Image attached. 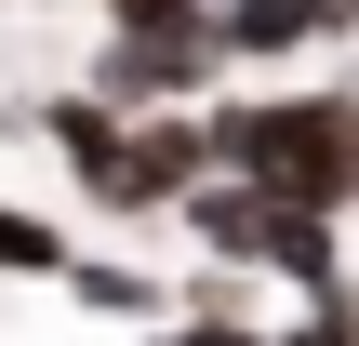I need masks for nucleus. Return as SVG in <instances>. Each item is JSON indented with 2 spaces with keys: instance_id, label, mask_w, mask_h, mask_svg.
I'll use <instances>...</instances> for the list:
<instances>
[{
  "instance_id": "nucleus-1",
  "label": "nucleus",
  "mask_w": 359,
  "mask_h": 346,
  "mask_svg": "<svg viewBox=\"0 0 359 346\" xmlns=\"http://www.w3.org/2000/svg\"><path fill=\"white\" fill-rule=\"evenodd\" d=\"M213 173L293 200V213H359V93L293 80V93H213Z\"/></svg>"
},
{
  "instance_id": "nucleus-2",
  "label": "nucleus",
  "mask_w": 359,
  "mask_h": 346,
  "mask_svg": "<svg viewBox=\"0 0 359 346\" xmlns=\"http://www.w3.org/2000/svg\"><path fill=\"white\" fill-rule=\"evenodd\" d=\"M80 80H93L120 120H147V107H213L240 67H226V40H213V13H200V27H93Z\"/></svg>"
},
{
  "instance_id": "nucleus-3",
  "label": "nucleus",
  "mask_w": 359,
  "mask_h": 346,
  "mask_svg": "<svg viewBox=\"0 0 359 346\" xmlns=\"http://www.w3.org/2000/svg\"><path fill=\"white\" fill-rule=\"evenodd\" d=\"M27 133L67 160V187H80V213H93V227H147V200H133V120H120L93 80L40 93V107H27Z\"/></svg>"
},
{
  "instance_id": "nucleus-4",
  "label": "nucleus",
  "mask_w": 359,
  "mask_h": 346,
  "mask_svg": "<svg viewBox=\"0 0 359 346\" xmlns=\"http://www.w3.org/2000/svg\"><path fill=\"white\" fill-rule=\"evenodd\" d=\"M187 187H213V107H147V120H133V200L173 227Z\"/></svg>"
},
{
  "instance_id": "nucleus-5",
  "label": "nucleus",
  "mask_w": 359,
  "mask_h": 346,
  "mask_svg": "<svg viewBox=\"0 0 359 346\" xmlns=\"http://www.w3.org/2000/svg\"><path fill=\"white\" fill-rule=\"evenodd\" d=\"M53 293H67L80 320H120V333H160V320H173V280H160V267H133V253H93V240L67 253V280H53Z\"/></svg>"
},
{
  "instance_id": "nucleus-6",
  "label": "nucleus",
  "mask_w": 359,
  "mask_h": 346,
  "mask_svg": "<svg viewBox=\"0 0 359 346\" xmlns=\"http://www.w3.org/2000/svg\"><path fill=\"white\" fill-rule=\"evenodd\" d=\"M253 280H280V293H333V280H359V267H346V213H293V200H280Z\"/></svg>"
},
{
  "instance_id": "nucleus-7",
  "label": "nucleus",
  "mask_w": 359,
  "mask_h": 346,
  "mask_svg": "<svg viewBox=\"0 0 359 346\" xmlns=\"http://www.w3.org/2000/svg\"><path fill=\"white\" fill-rule=\"evenodd\" d=\"M213 40H226V67H306L320 53L306 0H213Z\"/></svg>"
},
{
  "instance_id": "nucleus-8",
  "label": "nucleus",
  "mask_w": 359,
  "mask_h": 346,
  "mask_svg": "<svg viewBox=\"0 0 359 346\" xmlns=\"http://www.w3.org/2000/svg\"><path fill=\"white\" fill-rule=\"evenodd\" d=\"M67 253H80V240H67V213L0 200V280H40V293H53V280H67Z\"/></svg>"
},
{
  "instance_id": "nucleus-9",
  "label": "nucleus",
  "mask_w": 359,
  "mask_h": 346,
  "mask_svg": "<svg viewBox=\"0 0 359 346\" xmlns=\"http://www.w3.org/2000/svg\"><path fill=\"white\" fill-rule=\"evenodd\" d=\"M266 346H359V280H333V293H293V320Z\"/></svg>"
},
{
  "instance_id": "nucleus-10",
  "label": "nucleus",
  "mask_w": 359,
  "mask_h": 346,
  "mask_svg": "<svg viewBox=\"0 0 359 346\" xmlns=\"http://www.w3.org/2000/svg\"><path fill=\"white\" fill-rule=\"evenodd\" d=\"M147 346H266V320H240V307H173Z\"/></svg>"
},
{
  "instance_id": "nucleus-11",
  "label": "nucleus",
  "mask_w": 359,
  "mask_h": 346,
  "mask_svg": "<svg viewBox=\"0 0 359 346\" xmlns=\"http://www.w3.org/2000/svg\"><path fill=\"white\" fill-rule=\"evenodd\" d=\"M0 13H93V0H0Z\"/></svg>"
}]
</instances>
